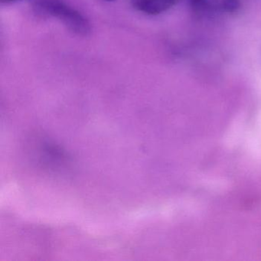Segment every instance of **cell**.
<instances>
[{"mask_svg":"<svg viewBox=\"0 0 261 261\" xmlns=\"http://www.w3.org/2000/svg\"><path fill=\"white\" fill-rule=\"evenodd\" d=\"M178 0H137V10L146 14L156 16L172 8Z\"/></svg>","mask_w":261,"mask_h":261,"instance_id":"cell-2","label":"cell"},{"mask_svg":"<svg viewBox=\"0 0 261 261\" xmlns=\"http://www.w3.org/2000/svg\"><path fill=\"white\" fill-rule=\"evenodd\" d=\"M105 1H108V2H114L116 0H105Z\"/></svg>","mask_w":261,"mask_h":261,"instance_id":"cell-4","label":"cell"},{"mask_svg":"<svg viewBox=\"0 0 261 261\" xmlns=\"http://www.w3.org/2000/svg\"><path fill=\"white\" fill-rule=\"evenodd\" d=\"M5 1H16V0H5Z\"/></svg>","mask_w":261,"mask_h":261,"instance_id":"cell-5","label":"cell"},{"mask_svg":"<svg viewBox=\"0 0 261 261\" xmlns=\"http://www.w3.org/2000/svg\"><path fill=\"white\" fill-rule=\"evenodd\" d=\"M34 8L44 16L57 18L76 34L86 36L90 33V24L85 16L62 0H37Z\"/></svg>","mask_w":261,"mask_h":261,"instance_id":"cell-1","label":"cell"},{"mask_svg":"<svg viewBox=\"0 0 261 261\" xmlns=\"http://www.w3.org/2000/svg\"><path fill=\"white\" fill-rule=\"evenodd\" d=\"M238 6H239V4H238V0H226L224 2V7L227 12H233L237 10Z\"/></svg>","mask_w":261,"mask_h":261,"instance_id":"cell-3","label":"cell"}]
</instances>
